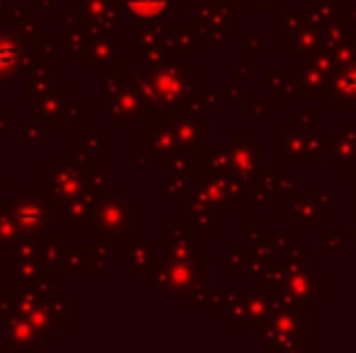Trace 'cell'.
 Returning a JSON list of instances; mask_svg holds the SVG:
<instances>
[{
  "mask_svg": "<svg viewBox=\"0 0 356 353\" xmlns=\"http://www.w3.org/2000/svg\"><path fill=\"white\" fill-rule=\"evenodd\" d=\"M163 3L165 0H134V8L143 15H150V12H158L163 8Z\"/></svg>",
  "mask_w": 356,
  "mask_h": 353,
  "instance_id": "1",
  "label": "cell"
}]
</instances>
